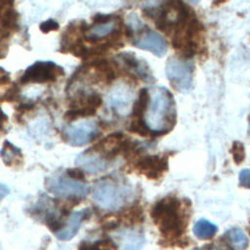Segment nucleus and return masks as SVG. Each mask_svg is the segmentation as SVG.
<instances>
[{
	"instance_id": "obj_1",
	"label": "nucleus",
	"mask_w": 250,
	"mask_h": 250,
	"mask_svg": "<svg viewBox=\"0 0 250 250\" xmlns=\"http://www.w3.org/2000/svg\"><path fill=\"white\" fill-rule=\"evenodd\" d=\"M188 206L176 196H166L157 201L150 211L161 234L170 241H181L188 224Z\"/></svg>"
},
{
	"instance_id": "obj_2",
	"label": "nucleus",
	"mask_w": 250,
	"mask_h": 250,
	"mask_svg": "<svg viewBox=\"0 0 250 250\" xmlns=\"http://www.w3.org/2000/svg\"><path fill=\"white\" fill-rule=\"evenodd\" d=\"M176 106L173 95L164 87L153 90L145 122L151 134L159 136L170 132L176 124Z\"/></svg>"
},
{
	"instance_id": "obj_3",
	"label": "nucleus",
	"mask_w": 250,
	"mask_h": 250,
	"mask_svg": "<svg viewBox=\"0 0 250 250\" xmlns=\"http://www.w3.org/2000/svg\"><path fill=\"white\" fill-rule=\"evenodd\" d=\"M130 188L118 182L104 180L99 182L94 188V201L104 210H116L130 196Z\"/></svg>"
},
{
	"instance_id": "obj_4",
	"label": "nucleus",
	"mask_w": 250,
	"mask_h": 250,
	"mask_svg": "<svg viewBox=\"0 0 250 250\" xmlns=\"http://www.w3.org/2000/svg\"><path fill=\"white\" fill-rule=\"evenodd\" d=\"M194 64L186 59L172 58L167 61L165 73L174 89L188 90L192 83Z\"/></svg>"
},
{
	"instance_id": "obj_5",
	"label": "nucleus",
	"mask_w": 250,
	"mask_h": 250,
	"mask_svg": "<svg viewBox=\"0 0 250 250\" xmlns=\"http://www.w3.org/2000/svg\"><path fill=\"white\" fill-rule=\"evenodd\" d=\"M46 188L53 194L60 197H84L89 191L90 188L82 182H77L70 179L67 175H55L45 182Z\"/></svg>"
},
{
	"instance_id": "obj_6",
	"label": "nucleus",
	"mask_w": 250,
	"mask_h": 250,
	"mask_svg": "<svg viewBox=\"0 0 250 250\" xmlns=\"http://www.w3.org/2000/svg\"><path fill=\"white\" fill-rule=\"evenodd\" d=\"M63 74V69L54 62L38 61L25 69L20 78V82L21 84L54 82Z\"/></svg>"
},
{
	"instance_id": "obj_7",
	"label": "nucleus",
	"mask_w": 250,
	"mask_h": 250,
	"mask_svg": "<svg viewBox=\"0 0 250 250\" xmlns=\"http://www.w3.org/2000/svg\"><path fill=\"white\" fill-rule=\"evenodd\" d=\"M65 141L74 146H81L93 141L99 135L98 126L93 120H85L64 129Z\"/></svg>"
},
{
	"instance_id": "obj_8",
	"label": "nucleus",
	"mask_w": 250,
	"mask_h": 250,
	"mask_svg": "<svg viewBox=\"0 0 250 250\" xmlns=\"http://www.w3.org/2000/svg\"><path fill=\"white\" fill-rule=\"evenodd\" d=\"M132 44L142 50L148 51L157 57H162L167 51V42L158 32L149 29L146 25L138 33Z\"/></svg>"
},
{
	"instance_id": "obj_9",
	"label": "nucleus",
	"mask_w": 250,
	"mask_h": 250,
	"mask_svg": "<svg viewBox=\"0 0 250 250\" xmlns=\"http://www.w3.org/2000/svg\"><path fill=\"white\" fill-rule=\"evenodd\" d=\"M135 169L149 180H157L168 170L167 155H146L139 158Z\"/></svg>"
},
{
	"instance_id": "obj_10",
	"label": "nucleus",
	"mask_w": 250,
	"mask_h": 250,
	"mask_svg": "<svg viewBox=\"0 0 250 250\" xmlns=\"http://www.w3.org/2000/svg\"><path fill=\"white\" fill-rule=\"evenodd\" d=\"M116 59L118 60L119 62H122L128 70L134 73L141 80L145 82L154 81V77L151 74L148 65L146 63V62L139 60L134 53H131V52L120 53L116 56Z\"/></svg>"
},
{
	"instance_id": "obj_11",
	"label": "nucleus",
	"mask_w": 250,
	"mask_h": 250,
	"mask_svg": "<svg viewBox=\"0 0 250 250\" xmlns=\"http://www.w3.org/2000/svg\"><path fill=\"white\" fill-rule=\"evenodd\" d=\"M75 162L79 167H81V170L91 175L103 172L107 168V161L91 149H87L81 153L76 158Z\"/></svg>"
},
{
	"instance_id": "obj_12",
	"label": "nucleus",
	"mask_w": 250,
	"mask_h": 250,
	"mask_svg": "<svg viewBox=\"0 0 250 250\" xmlns=\"http://www.w3.org/2000/svg\"><path fill=\"white\" fill-rule=\"evenodd\" d=\"M132 98L133 94L131 89L125 84H118L110 92L108 104L114 110L123 114L127 111V108L132 102Z\"/></svg>"
},
{
	"instance_id": "obj_13",
	"label": "nucleus",
	"mask_w": 250,
	"mask_h": 250,
	"mask_svg": "<svg viewBox=\"0 0 250 250\" xmlns=\"http://www.w3.org/2000/svg\"><path fill=\"white\" fill-rule=\"evenodd\" d=\"M88 212H89V209H85V210L78 211L71 214V216L68 218L67 224L63 226L62 229L55 232L56 236L60 240H64V241L70 240L72 237H74L80 229L81 223L83 222L84 219L87 218Z\"/></svg>"
},
{
	"instance_id": "obj_14",
	"label": "nucleus",
	"mask_w": 250,
	"mask_h": 250,
	"mask_svg": "<svg viewBox=\"0 0 250 250\" xmlns=\"http://www.w3.org/2000/svg\"><path fill=\"white\" fill-rule=\"evenodd\" d=\"M19 13L13 8V5L8 6L0 12V24L1 28L7 31H14L19 28Z\"/></svg>"
},
{
	"instance_id": "obj_15",
	"label": "nucleus",
	"mask_w": 250,
	"mask_h": 250,
	"mask_svg": "<svg viewBox=\"0 0 250 250\" xmlns=\"http://www.w3.org/2000/svg\"><path fill=\"white\" fill-rule=\"evenodd\" d=\"M229 245L235 250H244L249 244L247 235L238 228H231L226 232Z\"/></svg>"
},
{
	"instance_id": "obj_16",
	"label": "nucleus",
	"mask_w": 250,
	"mask_h": 250,
	"mask_svg": "<svg viewBox=\"0 0 250 250\" xmlns=\"http://www.w3.org/2000/svg\"><path fill=\"white\" fill-rule=\"evenodd\" d=\"M115 28H116L115 23L112 21H110L108 22H105V23L95 24L90 28V30H89L90 35L88 37H86L87 38L86 40L91 42V43H96L101 38H104L107 35H110Z\"/></svg>"
},
{
	"instance_id": "obj_17",
	"label": "nucleus",
	"mask_w": 250,
	"mask_h": 250,
	"mask_svg": "<svg viewBox=\"0 0 250 250\" xmlns=\"http://www.w3.org/2000/svg\"><path fill=\"white\" fill-rule=\"evenodd\" d=\"M2 161L7 165L11 166L15 163H19L20 159H22V154L20 148L16 147L14 145L9 143L8 141H5L3 144V147L0 152Z\"/></svg>"
},
{
	"instance_id": "obj_18",
	"label": "nucleus",
	"mask_w": 250,
	"mask_h": 250,
	"mask_svg": "<svg viewBox=\"0 0 250 250\" xmlns=\"http://www.w3.org/2000/svg\"><path fill=\"white\" fill-rule=\"evenodd\" d=\"M216 232H217L216 225L205 219H200L194 224L193 233L199 239H202V240L210 239L216 234Z\"/></svg>"
},
{
	"instance_id": "obj_19",
	"label": "nucleus",
	"mask_w": 250,
	"mask_h": 250,
	"mask_svg": "<svg viewBox=\"0 0 250 250\" xmlns=\"http://www.w3.org/2000/svg\"><path fill=\"white\" fill-rule=\"evenodd\" d=\"M150 102V95L146 88H142L139 92L138 99L134 103L133 108H132V114L136 118H143V116L146 114L148 104Z\"/></svg>"
},
{
	"instance_id": "obj_20",
	"label": "nucleus",
	"mask_w": 250,
	"mask_h": 250,
	"mask_svg": "<svg viewBox=\"0 0 250 250\" xmlns=\"http://www.w3.org/2000/svg\"><path fill=\"white\" fill-rule=\"evenodd\" d=\"M92 66L99 73V77L105 83H110L115 78V72L108 61L104 59H99L92 62Z\"/></svg>"
},
{
	"instance_id": "obj_21",
	"label": "nucleus",
	"mask_w": 250,
	"mask_h": 250,
	"mask_svg": "<svg viewBox=\"0 0 250 250\" xmlns=\"http://www.w3.org/2000/svg\"><path fill=\"white\" fill-rule=\"evenodd\" d=\"M145 243L144 236L137 232L128 233L124 238L123 250H141Z\"/></svg>"
},
{
	"instance_id": "obj_22",
	"label": "nucleus",
	"mask_w": 250,
	"mask_h": 250,
	"mask_svg": "<svg viewBox=\"0 0 250 250\" xmlns=\"http://www.w3.org/2000/svg\"><path fill=\"white\" fill-rule=\"evenodd\" d=\"M128 130L132 133H135V134H139L141 136H144V137H146L148 135L151 134L150 130L147 128L144 118H135L129 125L128 127Z\"/></svg>"
},
{
	"instance_id": "obj_23",
	"label": "nucleus",
	"mask_w": 250,
	"mask_h": 250,
	"mask_svg": "<svg viewBox=\"0 0 250 250\" xmlns=\"http://www.w3.org/2000/svg\"><path fill=\"white\" fill-rule=\"evenodd\" d=\"M230 153L232 155L233 161L236 164H240L244 158H245V148L244 145L238 141L233 142L231 148H230Z\"/></svg>"
},
{
	"instance_id": "obj_24",
	"label": "nucleus",
	"mask_w": 250,
	"mask_h": 250,
	"mask_svg": "<svg viewBox=\"0 0 250 250\" xmlns=\"http://www.w3.org/2000/svg\"><path fill=\"white\" fill-rule=\"evenodd\" d=\"M39 28L42 32L44 33H48L50 31H53V30H57L59 28V23L58 21H56L55 20L53 19H49L45 21H42L39 25Z\"/></svg>"
},
{
	"instance_id": "obj_25",
	"label": "nucleus",
	"mask_w": 250,
	"mask_h": 250,
	"mask_svg": "<svg viewBox=\"0 0 250 250\" xmlns=\"http://www.w3.org/2000/svg\"><path fill=\"white\" fill-rule=\"evenodd\" d=\"M20 96V88L17 85H13L11 86L6 93L3 96V100L6 102H12V101H16Z\"/></svg>"
},
{
	"instance_id": "obj_26",
	"label": "nucleus",
	"mask_w": 250,
	"mask_h": 250,
	"mask_svg": "<svg viewBox=\"0 0 250 250\" xmlns=\"http://www.w3.org/2000/svg\"><path fill=\"white\" fill-rule=\"evenodd\" d=\"M65 174L72 180L77 181V182H81L85 180V175H84V171L79 169V168H68L65 171Z\"/></svg>"
},
{
	"instance_id": "obj_27",
	"label": "nucleus",
	"mask_w": 250,
	"mask_h": 250,
	"mask_svg": "<svg viewBox=\"0 0 250 250\" xmlns=\"http://www.w3.org/2000/svg\"><path fill=\"white\" fill-rule=\"evenodd\" d=\"M239 186L245 188H250V169H243L240 171L239 176Z\"/></svg>"
},
{
	"instance_id": "obj_28",
	"label": "nucleus",
	"mask_w": 250,
	"mask_h": 250,
	"mask_svg": "<svg viewBox=\"0 0 250 250\" xmlns=\"http://www.w3.org/2000/svg\"><path fill=\"white\" fill-rule=\"evenodd\" d=\"M191 250H232V248L229 247V245L213 243V244H209L204 247H201V248H194Z\"/></svg>"
},
{
	"instance_id": "obj_29",
	"label": "nucleus",
	"mask_w": 250,
	"mask_h": 250,
	"mask_svg": "<svg viewBox=\"0 0 250 250\" xmlns=\"http://www.w3.org/2000/svg\"><path fill=\"white\" fill-rule=\"evenodd\" d=\"M113 19L112 15H105V14H97L93 17V22L95 24H100V23H105L110 21Z\"/></svg>"
},
{
	"instance_id": "obj_30",
	"label": "nucleus",
	"mask_w": 250,
	"mask_h": 250,
	"mask_svg": "<svg viewBox=\"0 0 250 250\" xmlns=\"http://www.w3.org/2000/svg\"><path fill=\"white\" fill-rule=\"evenodd\" d=\"M79 250H102L98 242L90 243V242H82L79 246Z\"/></svg>"
},
{
	"instance_id": "obj_31",
	"label": "nucleus",
	"mask_w": 250,
	"mask_h": 250,
	"mask_svg": "<svg viewBox=\"0 0 250 250\" xmlns=\"http://www.w3.org/2000/svg\"><path fill=\"white\" fill-rule=\"evenodd\" d=\"M33 106H34V104H33L22 103V104H21L17 107V111H18V112H20L21 114H22V113H24V112H26V111H28V110L32 109V108H33Z\"/></svg>"
},
{
	"instance_id": "obj_32",
	"label": "nucleus",
	"mask_w": 250,
	"mask_h": 250,
	"mask_svg": "<svg viewBox=\"0 0 250 250\" xmlns=\"http://www.w3.org/2000/svg\"><path fill=\"white\" fill-rule=\"evenodd\" d=\"M9 192H10L9 188H8L6 186L0 184V201H1L3 198H5V197L8 195Z\"/></svg>"
},
{
	"instance_id": "obj_33",
	"label": "nucleus",
	"mask_w": 250,
	"mask_h": 250,
	"mask_svg": "<svg viewBox=\"0 0 250 250\" xmlns=\"http://www.w3.org/2000/svg\"><path fill=\"white\" fill-rule=\"evenodd\" d=\"M249 135H250V116H249Z\"/></svg>"
}]
</instances>
